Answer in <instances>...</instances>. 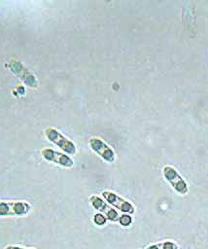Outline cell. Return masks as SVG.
I'll use <instances>...</instances> for the list:
<instances>
[{
	"mask_svg": "<svg viewBox=\"0 0 208 249\" xmlns=\"http://www.w3.org/2000/svg\"><path fill=\"white\" fill-rule=\"evenodd\" d=\"M89 200H90L92 206L95 209H97V210L101 211L102 213H104L109 220H111V221H119L120 217H119L118 212L116 210H114L113 208H111L108 204H106L100 197H98L96 196H90Z\"/></svg>",
	"mask_w": 208,
	"mask_h": 249,
	"instance_id": "obj_7",
	"label": "cell"
},
{
	"mask_svg": "<svg viewBox=\"0 0 208 249\" xmlns=\"http://www.w3.org/2000/svg\"><path fill=\"white\" fill-rule=\"evenodd\" d=\"M41 154H42L43 158L49 161L55 162L57 164L65 166V167H71L73 165V160L70 157H68L64 154L58 153L54 150L44 148V149H42Z\"/></svg>",
	"mask_w": 208,
	"mask_h": 249,
	"instance_id": "obj_6",
	"label": "cell"
},
{
	"mask_svg": "<svg viewBox=\"0 0 208 249\" xmlns=\"http://www.w3.org/2000/svg\"><path fill=\"white\" fill-rule=\"evenodd\" d=\"M5 249H33V248H23V247H19V246L10 245V246H7Z\"/></svg>",
	"mask_w": 208,
	"mask_h": 249,
	"instance_id": "obj_11",
	"label": "cell"
},
{
	"mask_svg": "<svg viewBox=\"0 0 208 249\" xmlns=\"http://www.w3.org/2000/svg\"><path fill=\"white\" fill-rule=\"evenodd\" d=\"M93 221L96 225H99V226H102L106 223V218L102 215V214H95L94 217H93Z\"/></svg>",
	"mask_w": 208,
	"mask_h": 249,
	"instance_id": "obj_10",
	"label": "cell"
},
{
	"mask_svg": "<svg viewBox=\"0 0 208 249\" xmlns=\"http://www.w3.org/2000/svg\"><path fill=\"white\" fill-rule=\"evenodd\" d=\"M147 249H177V245L172 241H165L151 245Z\"/></svg>",
	"mask_w": 208,
	"mask_h": 249,
	"instance_id": "obj_8",
	"label": "cell"
},
{
	"mask_svg": "<svg viewBox=\"0 0 208 249\" xmlns=\"http://www.w3.org/2000/svg\"><path fill=\"white\" fill-rule=\"evenodd\" d=\"M163 176L171 184L173 189L181 195H186L188 193V186L185 180L180 176V174L172 166L163 167Z\"/></svg>",
	"mask_w": 208,
	"mask_h": 249,
	"instance_id": "obj_3",
	"label": "cell"
},
{
	"mask_svg": "<svg viewBox=\"0 0 208 249\" xmlns=\"http://www.w3.org/2000/svg\"><path fill=\"white\" fill-rule=\"evenodd\" d=\"M89 145L91 149L97 153L102 159H104L108 162H113L115 160V153L114 151L105 144L101 139L99 138H90Z\"/></svg>",
	"mask_w": 208,
	"mask_h": 249,
	"instance_id": "obj_5",
	"label": "cell"
},
{
	"mask_svg": "<svg viewBox=\"0 0 208 249\" xmlns=\"http://www.w3.org/2000/svg\"><path fill=\"white\" fill-rule=\"evenodd\" d=\"M30 205L25 201H0V216L25 215L29 212Z\"/></svg>",
	"mask_w": 208,
	"mask_h": 249,
	"instance_id": "obj_2",
	"label": "cell"
},
{
	"mask_svg": "<svg viewBox=\"0 0 208 249\" xmlns=\"http://www.w3.org/2000/svg\"><path fill=\"white\" fill-rule=\"evenodd\" d=\"M119 222H120L122 226L127 227V226H129V225L131 224L132 220H131V217H130V216H128V215H122V216H121V217L119 218Z\"/></svg>",
	"mask_w": 208,
	"mask_h": 249,
	"instance_id": "obj_9",
	"label": "cell"
},
{
	"mask_svg": "<svg viewBox=\"0 0 208 249\" xmlns=\"http://www.w3.org/2000/svg\"><path fill=\"white\" fill-rule=\"evenodd\" d=\"M102 196L110 204H112L119 210H121L124 213H133L134 212L133 205L130 202H128L125 199L119 196L118 195H116L112 192H109V191H104L102 193Z\"/></svg>",
	"mask_w": 208,
	"mask_h": 249,
	"instance_id": "obj_4",
	"label": "cell"
},
{
	"mask_svg": "<svg viewBox=\"0 0 208 249\" xmlns=\"http://www.w3.org/2000/svg\"><path fill=\"white\" fill-rule=\"evenodd\" d=\"M46 136L49 138L50 141L56 144L58 147H60L64 152L70 155H74L76 153V147L73 142H71L69 139H67L65 136H63L59 131L52 127H48L45 131Z\"/></svg>",
	"mask_w": 208,
	"mask_h": 249,
	"instance_id": "obj_1",
	"label": "cell"
}]
</instances>
